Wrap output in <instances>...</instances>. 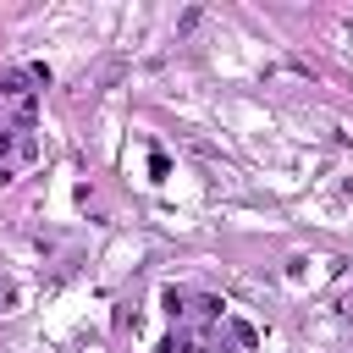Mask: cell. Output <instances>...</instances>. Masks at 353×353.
Here are the masks:
<instances>
[{
    "instance_id": "7a4b0ae2",
    "label": "cell",
    "mask_w": 353,
    "mask_h": 353,
    "mask_svg": "<svg viewBox=\"0 0 353 353\" xmlns=\"http://www.w3.org/2000/svg\"><path fill=\"white\" fill-rule=\"evenodd\" d=\"M160 353H204V347H199L193 336H182V331H171V336L160 342Z\"/></svg>"
},
{
    "instance_id": "3957f363",
    "label": "cell",
    "mask_w": 353,
    "mask_h": 353,
    "mask_svg": "<svg viewBox=\"0 0 353 353\" xmlns=\"http://www.w3.org/2000/svg\"><path fill=\"white\" fill-rule=\"evenodd\" d=\"M199 320H226V303L221 298H199Z\"/></svg>"
},
{
    "instance_id": "6da1fadb",
    "label": "cell",
    "mask_w": 353,
    "mask_h": 353,
    "mask_svg": "<svg viewBox=\"0 0 353 353\" xmlns=\"http://www.w3.org/2000/svg\"><path fill=\"white\" fill-rule=\"evenodd\" d=\"M0 99L17 110V132L28 138V132H33V121H39V88H33V72H28V66L0 72Z\"/></svg>"
}]
</instances>
